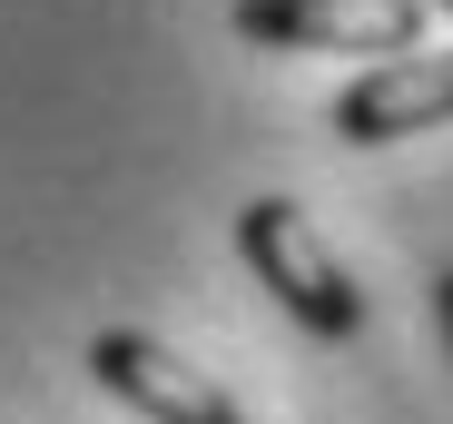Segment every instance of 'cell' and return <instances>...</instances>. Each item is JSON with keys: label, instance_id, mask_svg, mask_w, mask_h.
Here are the masks:
<instances>
[{"label": "cell", "instance_id": "2", "mask_svg": "<svg viewBox=\"0 0 453 424\" xmlns=\"http://www.w3.org/2000/svg\"><path fill=\"white\" fill-rule=\"evenodd\" d=\"M237 40L257 50H335V59H414L434 40L424 0H237Z\"/></svg>", "mask_w": 453, "mask_h": 424}, {"label": "cell", "instance_id": "4", "mask_svg": "<svg viewBox=\"0 0 453 424\" xmlns=\"http://www.w3.org/2000/svg\"><path fill=\"white\" fill-rule=\"evenodd\" d=\"M326 128L345 149H395L414 128H453V50H414V59H385V69H355L335 89Z\"/></svg>", "mask_w": 453, "mask_h": 424}, {"label": "cell", "instance_id": "3", "mask_svg": "<svg viewBox=\"0 0 453 424\" xmlns=\"http://www.w3.org/2000/svg\"><path fill=\"white\" fill-rule=\"evenodd\" d=\"M89 375H99L138 424H247V405L226 395L207 366L168 356V345L138 335V326H99V335H89Z\"/></svg>", "mask_w": 453, "mask_h": 424}, {"label": "cell", "instance_id": "6", "mask_svg": "<svg viewBox=\"0 0 453 424\" xmlns=\"http://www.w3.org/2000/svg\"><path fill=\"white\" fill-rule=\"evenodd\" d=\"M424 11H443V20H453V0H424Z\"/></svg>", "mask_w": 453, "mask_h": 424}, {"label": "cell", "instance_id": "1", "mask_svg": "<svg viewBox=\"0 0 453 424\" xmlns=\"http://www.w3.org/2000/svg\"><path fill=\"white\" fill-rule=\"evenodd\" d=\"M237 257H247V276L306 326L316 345H355L365 335V287L345 276V257L316 237V218L296 197H257V207H237Z\"/></svg>", "mask_w": 453, "mask_h": 424}, {"label": "cell", "instance_id": "5", "mask_svg": "<svg viewBox=\"0 0 453 424\" xmlns=\"http://www.w3.org/2000/svg\"><path fill=\"white\" fill-rule=\"evenodd\" d=\"M434 316H443V345H453V266L434 276Z\"/></svg>", "mask_w": 453, "mask_h": 424}]
</instances>
